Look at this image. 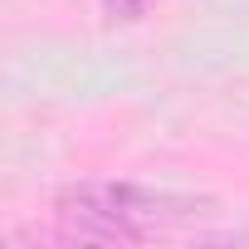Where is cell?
<instances>
[{"instance_id":"obj_1","label":"cell","mask_w":249,"mask_h":249,"mask_svg":"<svg viewBox=\"0 0 249 249\" xmlns=\"http://www.w3.org/2000/svg\"><path fill=\"white\" fill-rule=\"evenodd\" d=\"M152 5L157 0H103V25H137V20H147L152 15Z\"/></svg>"}]
</instances>
